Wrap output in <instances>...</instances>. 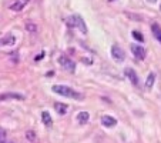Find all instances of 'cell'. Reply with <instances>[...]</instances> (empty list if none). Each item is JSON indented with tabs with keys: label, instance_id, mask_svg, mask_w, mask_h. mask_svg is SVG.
Wrapping results in <instances>:
<instances>
[{
	"label": "cell",
	"instance_id": "8992f818",
	"mask_svg": "<svg viewBox=\"0 0 161 143\" xmlns=\"http://www.w3.org/2000/svg\"><path fill=\"white\" fill-rule=\"evenodd\" d=\"M14 43H16V37H14V34L7 33L6 36L0 37V47H3V46H13Z\"/></svg>",
	"mask_w": 161,
	"mask_h": 143
},
{
	"label": "cell",
	"instance_id": "6da1fadb",
	"mask_svg": "<svg viewBox=\"0 0 161 143\" xmlns=\"http://www.w3.org/2000/svg\"><path fill=\"white\" fill-rule=\"evenodd\" d=\"M54 93L60 95V96H64V97H68V99H74V100H83L84 96L81 93H78L77 90L68 88V86H64V85H54L52 88Z\"/></svg>",
	"mask_w": 161,
	"mask_h": 143
},
{
	"label": "cell",
	"instance_id": "4fadbf2b",
	"mask_svg": "<svg viewBox=\"0 0 161 143\" xmlns=\"http://www.w3.org/2000/svg\"><path fill=\"white\" fill-rule=\"evenodd\" d=\"M154 82H155V75H154V73H150L148 77H147V80H145V89L150 90V89L153 88V85H154Z\"/></svg>",
	"mask_w": 161,
	"mask_h": 143
},
{
	"label": "cell",
	"instance_id": "e0dca14e",
	"mask_svg": "<svg viewBox=\"0 0 161 143\" xmlns=\"http://www.w3.org/2000/svg\"><path fill=\"white\" fill-rule=\"evenodd\" d=\"M26 29L29 32H32V33H36V30H37V27H36L34 23H26Z\"/></svg>",
	"mask_w": 161,
	"mask_h": 143
},
{
	"label": "cell",
	"instance_id": "5b68a950",
	"mask_svg": "<svg viewBox=\"0 0 161 143\" xmlns=\"http://www.w3.org/2000/svg\"><path fill=\"white\" fill-rule=\"evenodd\" d=\"M131 52H133V55L136 56L138 60L145 59V50H144V47L140 46V44H131Z\"/></svg>",
	"mask_w": 161,
	"mask_h": 143
},
{
	"label": "cell",
	"instance_id": "5bb4252c",
	"mask_svg": "<svg viewBox=\"0 0 161 143\" xmlns=\"http://www.w3.org/2000/svg\"><path fill=\"white\" fill-rule=\"evenodd\" d=\"M42 120H43V123L46 125V126H52V123H53V120H52L49 112H43V113H42Z\"/></svg>",
	"mask_w": 161,
	"mask_h": 143
},
{
	"label": "cell",
	"instance_id": "52a82bcc",
	"mask_svg": "<svg viewBox=\"0 0 161 143\" xmlns=\"http://www.w3.org/2000/svg\"><path fill=\"white\" fill-rule=\"evenodd\" d=\"M30 0H16L13 4L10 6V10L13 11H22L26 6H27V3H29Z\"/></svg>",
	"mask_w": 161,
	"mask_h": 143
},
{
	"label": "cell",
	"instance_id": "ba28073f",
	"mask_svg": "<svg viewBox=\"0 0 161 143\" xmlns=\"http://www.w3.org/2000/svg\"><path fill=\"white\" fill-rule=\"evenodd\" d=\"M124 73H126V76L130 79V82L133 83V85H138V77H137V73L133 70V69H130V67H127L126 70H124Z\"/></svg>",
	"mask_w": 161,
	"mask_h": 143
},
{
	"label": "cell",
	"instance_id": "ffe728a7",
	"mask_svg": "<svg viewBox=\"0 0 161 143\" xmlns=\"http://www.w3.org/2000/svg\"><path fill=\"white\" fill-rule=\"evenodd\" d=\"M42 57H43V53H40L39 56H36V60H39V59H42Z\"/></svg>",
	"mask_w": 161,
	"mask_h": 143
},
{
	"label": "cell",
	"instance_id": "7a4b0ae2",
	"mask_svg": "<svg viewBox=\"0 0 161 143\" xmlns=\"http://www.w3.org/2000/svg\"><path fill=\"white\" fill-rule=\"evenodd\" d=\"M67 24L70 26V27H77L81 33H87V26L84 20L78 16V14H73V16H70L68 19H67Z\"/></svg>",
	"mask_w": 161,
	"mask_h": 143
},
{
	"label": "cell",
	"instance_id": "30bf717a",
	"mask_svg": "<svg viewBox=\"0 0 161 143\" xmlns=\"http://www.w3.org/2000/svg\"><path fill=\"white\" fill-rule=\"evenodd\" d=\"M90 119V115H88V112H80V113H77V123L78 125H86L87 122Z\"/></svg>",
	"mask_w": 161,
	"mask_h": 143
},
{
	"label": "cell",
	"instance_id": "8fae6325",
	"mask_svg": "<svg viewBox=\"0 0 161 143\" xmlns=\"http://www.w3.org/2000/svg\"><path fill=\"white\" fill-rule=\"evenodd\" d=\"M7 99L23 100L24 96H23V95H19V93H3V95H0V100H7Z\"/></svg>",
	"mask_w": 161,
	"mask_h": 143
},
{
	"label": "cell",
	"instance_id": "44dd1931",
	"mask_svg": "<svg viewBox=\"0 0 161 143\" xmlns=\"http://www.w3.org/2000/svg\"><path fill=\"white\" fill-rule=\"evenodd\" d=\"M110 1H113V0H110Z\"/></svg>",
	"mask_w": 161,
	"mask_h": 143
},
{
	"label": "cell",
	"instance_id": "7c38bea8",
	"mask_svg": "<svg viewBox=\"0 0 161 143\" xmlns=\"http://www.w3.org/2000/svg\"><path fill=\"white\" fill-rule=\"evenodd\" d=\"M54 109H56V112L59 115H66L68 107H67V105H64V103H54Z\"/></svg>",
	"mask_w": 161,
	"mask_h": 143
},
{
	"label": "cell",
	"instance_id": "7402d4cb",
	"mask_svg": "<svg viewBox=\"0 0 161 143\" xmlns=\"http://www.w3.org/2000/svg\"><path fill=\"white\" fill-rule=\"evenodd\" d=\"M7 143H10V142H7Z\"/></svg>",
	"mask_w": 161,
	"mask_h": 143
},
{
	"label": "cell",
	"instance_id": "d6986e66",
	"mask_svg": "<svg viewBox=\"0 0 161 143\" xmlns=\"http://www.w3.org/2000/svg\"><path fill=\"white\" fill-rule=\"evenodd\" d=\"M0 143H7V140H6V132L1 130V129H0Z\"/></svg>",
	"mask_w": 161,
	"mask_h": 143
},
{
	"label": "cell",
	"instance_id": "2e32d148",
	"mask_svg": "<svg viewBox=\"0 0 161 143\" xmlns=\"http://www.w3.org/2000/svg\"><path fill=\"white\" fill-rule=\"evenodd\" d=\"M26 139L30 140V142H36V133L33 132V130H27L26 132Z\"/></svg>",
	"mask_w": 161,
	"mask_h": 143
},
{
	"label": "cell",
	"instance_id": "3957f363",
	"mask_svg": "<svg viewBox=\"0 0 161 143\" xmlns=\"http://www.w3.org/2000/svg\"><path fill=\"white\" fill-rule=\"evenodd\" d=\"M57 62L61 65V67L67 70V72H70V73H74L76 70V63L71 60V59H68V57H66V56H60L59 59H57Z\"/></svg>",
	"mask_w": 161,
	"mask_h": 143
},
{
	"label": "cell",
	"instance_id": "277c9868",
	"mask_svg": "<svg viewBox=\"0 0 161 143\" xmlns=\"http://www.w3.org/2000/svg\"><path fill=\"white\" fill-rule=\"evenodd\" d=\"M111 56H113V59L116 60V62H123L124 59H126V53H124V50L117 46V44H114L113 47H111Z\"/></svg>",
	"mask_w": 161,
	"mask_h": 143
},
{
	"label": "cell",
	"instance_id": "ac0fdd59",
	"mask_svg": "<svg viewBox=\"0 0 161 143\" xmlns=\"http://www.w3.org/2000/svg\"><path fill=\"white\" fill-rule=\"evenodd\" d=\"M133 37H134L136 40H138V42H143V40H144L143 34L140 33V32H137V30H134V32H133Z\"/></svg>",
	"mask_w": 161,
	"mask_h": 143
},
{
	"label": "cell",
	"instance_id": "9c48e42d",
	"mask_svg": "<svg viewBox=\"0 0 161 143\" xmlns=\"http://www.w3.org/2000/svg\"><path fill=\"white\" fill-rule=\"evenodd\" d=\"M101 125L103 126H106V127H114L116 125H117V120L114 119V117H111V116H103L101 117Z\"/></svg>",
	"mask_w": 161,
	"mask_h": 143
},
{
	"label": "cell",
	"instance_id": "9a60e30c",
	"mask_svg": "<svg viewBox=\"0 0 161 143\" xmlns=\"http://www.w3.org/2000/svg\"><path fill=\"white\" fill-rule=\"evenodd\" d=\"M153 32H154V36L157 37V39H160L161 37V29H160V26L155 23V24H153Z\"/></svg>",
	"mask_w": 161,
	"mask_h": 143
}]
</instances>
